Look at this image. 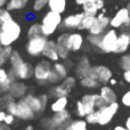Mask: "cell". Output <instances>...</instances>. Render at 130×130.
<instances>
[{"label": "cell", "mask_w": 130, "mask_h": 130, "mask_svg": "<svg viewBox=\"0 0 130 130\" xmlns=\"http://www.w3.org/2000/svg\"><path fill=\"white\" fill-rule=\"evenodd\" d=\"M22 36V26L14 18L5 22L0 26V45L11 46L18 40Z\"/></svg>", "instance_id": "obj_1"}, {"label": "cell", "mask_w": 130, "mask_h": 130, "mask_svg": "<svg viewBox=\"0 0 130 130\" xmlns=\"http://www.w3.org/2000/svg\"><path fill=\"white\" fill-rule=\"evenodd\" d=\"M62 14L57 13L54 10H48L45 15L42 16L40 24H41V30H42V36L45 37H50L59 29L62 24Z\"/></svg>", "instance_id": "obj_2"}, {"label": "cell", "mask_w": 130, "mask_h": 130, "mask_svg": "<svg viewBox=\"0 0 130 130\" xmlns=\"http://www.w3.org/2000/svg\"><path fill=\"white\" fill-rule=\"evenodd\" d=\"M53 70V63L43 57V59H40L36 65H33V76L37 83L39 86H49L48 78Z\"/></svg>", "instance_id": "obj_3"}, {"label": "cell", "mask_w": 130, "mask_h": 130, "mask_svg": "<svg viewBox=\"0 0 130 130\" xmlns=\"http://www.w3.org/2000/svg\"><path fill=\"white\" fill-rule=\"evenodd\" d=\"M23 99L29 104V106L33 110V112L37 114V117H40V115H42L45 113L46 108H47L48 102H49V95L41 94L36 96L34 94H29L27 92L23 97Z\"/></svg>", "instance_id": "obj_4"}, {"label": "cell", "mask_w": 130, "mask_h": 130, "mask_svg": "<svg viewBox=\"0 0 130 130\" xmlns=\"http://www.w3.org/2000/svg\"><path fill=\"white\" fill-rule=\"evenodd\" d=\"M48 41V37L38 36L33 38H27V41L25 43V53L30 57H39L42 56L45 46Z\"/></svg>", "instance_id": "obj_5"}, {"label": "cell", "mask_w": 130, "mask_h": 130, "mask_svg": "<svg viewBox=\"0 0 130 130\" xmlns=\"http://www.w3.org/2000/svg\"><path fill=\"white\" fill-rule=\"evenodd\" d=\"M117 41H118V33L114 29L105 31L102 34L101 42L98 45V48L101 52L103 53H114V49L117 47Z\"/></svg>", "instance_id": "obj_6"}, {"label": "cell", "mask_w": 130, "mask_h": 130, "mask_svg": "<svg viewBox=\"0 0 130 130\" xmlns=\"http://www.w3.org/2000/svg\"><path fill=\"white\" fill-rule=\"evenodd\" d=\"M118 110H119V104L117 102L106 104V105L102 106L101 108H97V111H98V123L97 124H99V126L108 124L115 117Z\"/></svg>", "instance_id": "obj_7"}, {"label": "cell", "mask_w": 130, "mask_h": 130, "mask_svg": "<svg viewBox=\"0 0 130 130\" xmlns=\"http://www.w3.org/2000/svg\"><path fill=\"white\" fill-rule=\"evenodd\" d=\"M9 69L13 71L17 80L27 81L33 76V65L30 62H26L25 59L21 63H18L17 65H15V66L9 67Z\"/></svg>", "instance_id": "obj_8"}, {"label": "cell", "mask_w": 130, "mask_h": 130, "mask_svg": "<svg viewBox=\"0 0 130 130\" xmlns=\"http://www.w3.org/2000/svg\"><path fill=\"white\" fill-rule=\"evenodd\" d=\"M88 75L97 79L99 81V83H102V85H106V83L110 82L113 74L112 71L105 65H96V66H91Z\"/></svg>", "instance_id": "obj_9"}, {"label": "cell", "mask_w": 130, "mask_h": 130, "mask_svg": "<svg viewBox=\"0 0 130 130\" xmlns=\"http://www.w3.org/2000/svg\"><path fill=\"white\" fill-rule=\"evenodd\" d=\"M15 117L20 120L31 121V120L36 119L37 114L29 106V104H27L23 98H21V99H17V112H16Z\"/></svg>", "instance_id": "obj_10"}, {"label": "cell", "mask_w": 130, "mask_h": 130, "mask_svg": "<svg viewBox=\"0 0 130 130\" xmlns=\"http://www.w3.org/2000/svg\"><path fill=\"white\" fill-rule=\"evenodd\" d=\"M110 18L107 16H105L104 14H97L96 20H95L92 26L90 27L88 31L89 34H96V36H101L106 31V29L110 25Z\"/></svg>", "instance_id": "obj_11"}, {"label": "cell", "mask_w": 130, "mask_h": 130, "mask_svg": "<svg viewBox=\"0 0 130 130\" xmlns=\"http://www.w3.org/2000/svg\"><path fill=\"white\" fill-rule=\"evenodd\" d=\"M50 118H52L53 123H54L56 130H65L67 124L72 121V115L67 111V108L64 111H61V112L54 113Z\"/></svg>", "instance_id": "obj_12"}, {"label": "cell", "mask_w": 130, "mask_h": 130, "mask_svg": "<svg viewBox=\"0 0 130 130\" xmlns=\"http://www.w3.org/2000/svg\"><path fill=\"white\" fill-rule=\"evenodd\" d=\"M110 25L114 29H118V27H121L123 25L126 26H130V14L128 11V9L126 8H121L117 11L114 16L111 18L110 21Z\"/></svg>", "instance_id": "obj_13"}, {"label": "cell", "mask_w": 130, "mask_h": 130, "mask_svg": "<svg viewBox=\"0 0 130 130\" xmlns=\"http://www.w3.org/2000/svg\"><path fill=\"white\" fill-rule=\"evenodd\" d=\"M15 80L17 79L10 69H5V66L0 67V90L2 91V94L8 91L10 85Z\"/></svg>", "instance_id": "obj_14"}, {"label": "cell", "mask_w": 130, "mask_h": 130, "mask_svg": "<svg viewBox=\"0 0 130 130\" xmlns=\"http://www.w3.org/2000/svg\"><path fill=\"white\" fill-rule=\"evenodd\" d=\"M27 91H29V88H27V86L24 83V81L15 80L10 85V87H9L7 92H8L14 99H21L27 94Z\"/></svg>", "instance_id": "obj_15"}, {"label": "cell", "mask_w": 130, "mask_h": 130, "mask_svg": "<svg viewBox=\"0 0 130 130\" xmlns=\"http://www.w3.org/2000/svg\"><path fill=\"white\" fill-rule=\"evenodd\" d=\"M85 13H76V14H72V15H67L66 17L63 18L62 21L61 26L65 30H79V26L81 24V21L83 18Z\"/></svg>", "instance_id": "obj_16"}, {"label": "cell", "mask_w": 130, "mask_h": 130, "mask_svg": "<svg viewBox=\"0 0 130 130\" xmlns=\"http://www.w3.org/2000/svg\"><path fill=\"white\" fill-rule=\"evenodd\" d=\"M67 36H69V32H63L61 33L56 39V43H57V52H58L59 58L62 61H65V59L69 58L70 56V50L69 45H67Z\"/></svg>", "instance_id": "obj_17"}, {"label": "cell", "mask_w": 130, "mask_h": 130, "mask_svg": "<svg viewBox=\"0 0 130 130\" xmlns=\"http://www.w3.org/2000/svg\"><path fill=\"white\" fill-rule=\"evenodd\" d=\"M83 43H85V39L83 36L79 32H71L67 36V45L71 50V53H76L79 50L82 49Z\"/></svg>", "instance_id": "obj_18"}, {"label": "cell", "mask_w": 130, "mask_h": 130, "mask_svg": "<svg viewBox=\"0 0 130 130\" xmlns=\"http://www.w3.org/2000/svg\"><path fill=\"white\" fill-rule=\"evenodd\" d=\"M42 56L45 57V58H47L48 61H50L52 63H55V62L61 59L59 58L58 52H57L56 40H50V39H48L47 43H46V46H45V49H43Z\"/></svg>", "instance_id": "obj_19"}, {"label": "cell", "mask_w": 130, "mask_h": 130, "mask_svg": "<svg viewBox=\"0 0 130 130\" xmlns=\"http://www.w3.org/2000/svg\"><path fill=\"white\" fill-rule=\"evenodd\" d=\"M90 69H91V64H90L89 58L87 56H81L75 65V70H74L76 78L82 79L83 76L88 75Z\"/></svg>", "instance_id": "obj_20"}, {"label": "cell", "mask_w": 130, "mask_h": 130, "mask_svg": "<svg viewBox=\"0 0 130 130\" xmlns=\"http://www.w3.org/2000/svg\"><path fill=\"white\" fill-rule=\"evenodd\" d=\"M104 7V0H87L82 5V10L85 14L97 15L98 11Z\"/></svg>", "instance_id": "obj_21"}, {"label": "cell", "mask_w": 130, "mask_h": 130, "mask_svg": "<svg viewBox=\"0 0 130 130\" xmlns=\"http://www.w3.org/2000/svg\"><path fill=\"white\" fill-rule=\"evenodd\" d=\"M130 46V32H122L120 36H118L117 41V47L114 49L115 54H122V53L127 52Z\"/></svg>", "instance_id": "obj_22"}, {"label": "cell", "mask_w": 130, "mask_h": 130, "mask_svg": "<svg viewBox=\"0 0 130 130\" xmlns=\"http://www.w3.org/2000/svg\"><path fill=\"white\" fill-rule=\"evenodd\" d=\"M71 91L66 89L61 82L56 83V85H52L48 89L47 94L49 95V98H57V97H63V96H69V94Z\"/></svg>", "instance_id": "obj_23"}, {"label": "cell", "mask_w": 130, "mask_h": 130, "mask_svg": "<svg viewBox=\"0 0 130 130\" xmlns=\"http://www.w3.org/2000/svg\"><path fill=\"white\" fill-rule=\"evenodd\" d=\"M67 105H69V97L67 96L57 97V98L53 99V102L49 105V108L53 113H56V112H61V111L66 110Z\"/></svg>", "instance_id": "obj_24"}, {"label": "cell", "mask_w": 130, "mask_h": 130, "mask_svg": "<svg viewBox=\"0 0 130 130\" xmlns=\"http://www.w3.org/2000/svg\"><path fill=\"white\" fill-rule=\"evenodd\" d=\"M99 96L103 98V101L105 102L106 104H111V103H113V102H117V94H115V91L111 87H107V86H105V85H104L103 87H101Z\"/></svg>", "instance_id": "obj_25"}, {"label": "cell", "mask_w": 130, "mask_h": 130, "mask_svg": "<svg viewBox=\"0 0 130 130\" xmlns=\"http://www.w3.org/2000/svg\"><path fill=\"white\" fill-rule=\"evenodd\" d=\"M53 70H54V71L59 75V78L63 80V79H65L67 75H69L70 66L67 65V63L65 61H63V62L57 61V62H55V63H53Z\"/></svg>", "instance_id": "obj_26"}, {"label": "cell", "mask_w": 130, "mask_h": 130, "mask_svg": "<svg viewBox=\"0 0 130 130\" xmlns=\"http://www.w3.org/2000/svg\"><path fill=\"white\" fill-rule=\"evenodd\" d=\"M67 0H48V8L50 10L63 14L66 9Z\"/></svg>", "instance_id": "obj_27"}, {"label": "cell", "mask_w": 130, "mask_h": 130, "mask_svg": "<svg viewBox=\"0 0 130 130\" xmlns=\"http://www.w3.org/2000/svg\"><path fill=\"white\" fill-rule=\"evenodd\" d=\"M29 4V0H9L6 5V8L9 11H16V10H22Z\"/></svg>", "instance_id": "obj_28"}, {"label": "cell", "mask_w": 130, "mask_h": 130, "mask_svg": "<svg viewBox=\"0 0 130 130\" xmlns=\"http://www.w3.org/2000/svg\"><path fill=\"white\" fill-rule=\"evenodd\" d=\"M13 48L11 46H0V67H4L5 65L8 63L9 57H10L11 53H13Z\"/></svg>", "instance_id": "obj_29"}, {"label": "cell", "mask_w": 130, "mask_h": 130, "mask_svg": "<svg viewBox=\"0 0 130 130\" xmlns=\"http://www.w3.org/2000/svg\"><path fill=\"white\" fill-rule=\"evenodd\" d=\"M65 130H88V122L82 118L78 120H72Z\"/></svg>", "instance_id": "obj_30"}, {"label": "cell", "mask_w": 130, "mask_h": 130, "mask_svg": "<svg viewBox=\"0 0 130 130\" xmlns=\"http://www.w3.org/2000/svg\"><path fill=\"white\" fill-rule=\"evenodd\" d=\"M80 83L82 87L87 88V89H95V88L99 87V85H101L97 79L92 78L90 75H86L82 79H80Z\"/></svg>", "instance_id": "obj_31"}, {"label": "cell", "mask_w": 130, "mask_h": 130, "mask_svg": "<svg viewBox=\"0 0 130 130\" xmlns=\"http://www.w3.org/2000/svg\"><path fill=\"white\" fill-rule=\"evenodd\" d=\"M95 20H96V15L85 14L82 21H81L80 26H79V30H89L92 26V24H94Z\"/></svg>", "instance_id": "obj_32"}, {"label": "cell", "mask_w": 130, "mask_h": 130, "mask_svg": "<svg viewBox=\"0 0 130 130\" xmlns=\"http://www.w3.org/2000/svg\"><path fill=\"white\" fill-rule=\"evenodd\" d=\"M27 38H33V37H38L42 34V30H41V24L40 23H32L27 29Z\"/></svg>", "instance_id": "obj_33"}, {"label": "cell", "mask_w": 130, "mask_h": 130, "mask_svg": "<svg viewBox=\"0 0 130 130\" xmlns=\"http://www.w3.org/2000/svg\"><path fill=\"white\" fill-rule=\"evenodd\" d=\"M61 83L66 88L67 90H69V91H72L73 88L76 86V78L73 76V75H67L66 78L61 81Z\"/></svg>", "instance_id": "obj_34"}, {"label": "cell", "mask_w": 130, "mask_h": 130, "mask_svg": "<svg viewBox=\"0 0 130 130\" xmlns=\"http://www.w3.org/2000/svg\"><path fill=\"white\" fill-rule=\"evenodd\" d=\"M22 61H24V58H23V56L21 55V53L18 52V50H13L10 57H9V61H8L9 67L15 66V65H17L18 63H21Z\"/></svg>", "instance_id": "obj_35"}, {"label": "cell", "mask_w": 130, "mask_h": 130, "mask_svg": "<svg viewBox=\"0 0 130 130\" xmlns=\"http://www.w3.org/2000/svg\"><path fill=\"white\" fill-rule=\"evenodd\" d=\"M11 18H13V16H11L10 11H9L8 9L5 8V7L0 8V26H1L5 22L11 20Z\"/></svg>", "instance_id": "obj_36"}, {"label": "cell", "mask_w": 130, "mask_h": 130, "mask_svg": "<svg viewBox=\"0 0 130 130\" xmlns=\"http://www.w3.org/2000/svg\"><path fill=\"white\" fill-rule=\"evenodd\" d=\"M86 121L88 122V124H97L98 123V111L95 110L91 113L86 115Z\"/></svg>", "instance_id": "obj_37"}, {"label": "cell", "mask_w": 130, "mask_h": 130, "mask_svg": "<svg viewBox=\"0 0 130 130\" xmlns=\"http://www.w3.org/2000/svg\"><path fill=\"white\" fill-rule=\"evenodd\" d=\"M101 38H102V34L101 36H96V34H89L87 37V41L90 46L95 48H98V45L101 42Z\"/></svg>", "instance_id": "obj_38"}, {"label": "cell", "mask_w": 130, "mask_h": 130, "mask_svg": "<svg viewBox=\"0 0 130 130\" xmlns=\"http://www.w3.org/2000/svg\"><path fill=\"white\" fill-rule=\"evenodd\" d=\"M40 124L43 130H56L54 123H53L52 118H45V119H42L40 121Z\"/></svg>", "instance_id": "obj_39"}, {"label": "cell", "mask_w": 130, "mask_h": 130, "mask_svg": "<svg viewBox=\"0 0 130 130\" xmlns=\"http://www.w3.org/2000/svg\"><path fill=\"white\" fill-rule=\"evenodd\" d=\"M75 112L76 115L79 118H86V110H85V106H83V103L81 102V99H79L75 104Z\"/></svg>", "instance_id": "obj_40"}, {"label": "cell", "mask_w": 130, "mask_h": 130, "mask_svg": "<svg viewBox=\"0 0 130 130\" xmlns=\"http://www.w3.org/2000/svg\"><path fill=\"white\" fill-rule=\"evenodd\" d=\"M120 66L123 71L130 70V54L128 55H123V56L120 58Z\"/></svg>", "instance_id": "obj_41"}, {"label": "cell", "mask_w": 130, "mask_h": 130, "mask_svg": "<svg viewBox=\"0 0 130 130\" xmlns=\"http://www.w3.org/2000/svg\"><path fill=\"white\" fill-rule=\"evenodd\" d=\"M47 6H48V0H34L33 1V10L34 11H41Z\"/></svg>", "instance_id": "obj_42"}, {"label": "cell", "mask_w": 130, "mask_h": 130, "mask_svg": "<svg viewBox=\"0 0 130 130\" xmlns=\"http://www.w3.org/2000/svg\"><path fill=\"white\" fill-rule=\"evenodd\" d=\"M61 81H62V79L59 78V75L54 71V70H52V72H50V74H49V78H48V83L52 86V85L59 83Z\"/></svg>", "instance_id": "obj_43"}, {"label": "cell", "mask_w": 130, "mask_h": 130, "mask_svg": "<svg viewBox=\"0 0 130 130\" xmlns=\"http://www.w3.org/2000/svg\"><path fill=\"white\" fill-rule=\"evenodd\" d=\"M15 119H16V117H14L13 114L7 112L6 118H5V120H4V123L6 124V126H13L14 122H15Z\"/></svg>", "instance_id": "obj_44"}, {"label": "cell", "mask_w": 130, "mask_h": 130, "mask_svg": "<svg viewBox=\"0 0 130 130\" xmlns=\"http://www.w3.org/2000/svg\"><path fill=\"white\" fill-rule=\"evenodd\" d=\"M121 102L124 106L127 107H130V90H128L127 92H124L121 97Z\"/></svg>", "instance_id": "obj_45"}, {"label": "cell", "mask_w": 130, "mask_h": 130, "mask_svg": "<svg viewBox=\"0 0 130 130\" xmlns=\"http://www.w3.org/2000/svg\"><path fill=\"white\" fill-rule=\"evenodd\" d=\"M123 79L126 82H128L130 85V70H127V71L123 72Z\"/></svg>", "instance_id": "obj_46"}, {"label": "cell", "mask_w": 130, "mask_h": 130, "mask_svg": "<svg viewBox=\"0 0 130 130\" xmlns=\"http://www.w3.org/2000/svg\"><path fill=\"white\" fill-rule=\"evenodd\" d=\"M6 114H7L6 110H0V121L1 122H4L5 118H6Z\"/></svg>", "instance_id": "obj_47"}, {"label": "cell", "mask_w": 130, "mask_h": 130, "mask_svg": "<svg viewBox=\"0 0 130 130\" xmlns=\"http://www.w3.org/2000/svg\"><path fill=\"white\" fill-rule=\"evenodd\" d=\"M113 130H129L127 127H121V126H117Z\"/></svg>", "instance_id": "obj_48"}, {"label": "cell", "mask_w": 130, "mask_h": 130, "mask_svg": "<svg viewBox=\"0 0 130 130\" xmlns=\"http://www.w3.org/2000/svg\"><path fill=\"white\" fill-rule=\"evenodd\" d=\"M7 0H0V8H2V7H5L7 5Z\"/></svg>", "instance_id": "obj_49"}, {"label": "cell", "mask_w": 130, "mask_h": 130, "mask_svg": "<svg viewBox=\"0 0 130 130\" xmlns=\"http://www.w3.org/2000/svg\"><path fill=\"white\" fill-rule=\"evenodd\" d=\"M126 127H127V128H128V129L130 130V115L128 117V119L126 120Z\"/></svg>", "instance_id": "obj_50"}, {"label": "cell", "mask_w": 130, "mask_h": 130, "mask_svg": "<svg viewBox=\"0 0 130 130\" xmlns=\"http://www.w3.org/2000/svg\"><path fill=\"white\" fill-rule=\"evenodd\" d=\"M87 1V0H75V2H76V5H80V6H82L85 2Z\"/></svg>", "instance_id": "obj_51"}, {"label": "cell", "mask_w": 130, "mask_h": 130, "mask_svg": "<svg viewBox=\"0 0 130 130\" xmlns=\"http://www.w3.org/2000/svg\"><path fill=\"white\" fill-rule=\"evenodd\" d=\"M24 130H34V128H33L32 124H27V126L24 128Z\"/></svg>", "instance_id": "obj_52"}, {"label": "cell", "mask_w": 130, "mask_h": 130, "mask_svg": "<svg viewBox=\"0 0 130 130\" xmlns=\"http://www.w3.org/2000/svg\"><path fill=\"white\" fill-rule=\"evenodd\" d=\"M110 83H111V85H115V83H117V80H115V79H113V78H111Z\"/></svg>", "instance_id": "obj_53"}, {"label": "cell", "mask_w": 130, "mask_h": 130, "mask_svg": "<svg viewBox=\"0 0 130 130\" xmlns=\"http://www.w3.org/2000/svg\"><path fill=\"white\" fill-rule=\"evenodd\" d=\"M4 127H5V123H4V122H1V121H0V130H2V129H4Z\"/></svg>", "instance_id": "obj_54"}, {"label": "cell", "mask_w": 130, "mask_h": 130, "mask_svg": "<svg viewBox=\"0 0 130 130\" xmlns=\"http://www.w3.org/2000/svg\"><path fill=\"white\" fill-rule=\"evenodd\" d=\"M127 9H128V11H129V14H130V0H129V4H128V6H127Z\"/></svg>", "instance_id": "obj_55"}, {"label": "cell", "mask_w": 130, "mask_h": 130, "mask_svg": "<svg viewBox=\"0 0 130 130\" xmlns=\"http://www.w3.org/2000/svg\"><path fill=\"white\" fill-rule=\"evenodd\" d=\"M1 95H2V91H1V90H0V96H1Z\"/></svg>", "instance_id": "obj_56"}, {"label": "cell", "mask_w": 130, "mask_h": 130, "mask_svg": "<svg viewBox=\"0 0 130 130\" xmlns=\"http://www.w3.org/2000/svg\"><path fill=\"white\" fill-rule=\"evenodd\" d=\"M0 46H1V45H0Z\"/></svg>", "instance_id": "obj_57"}]
</instances>
